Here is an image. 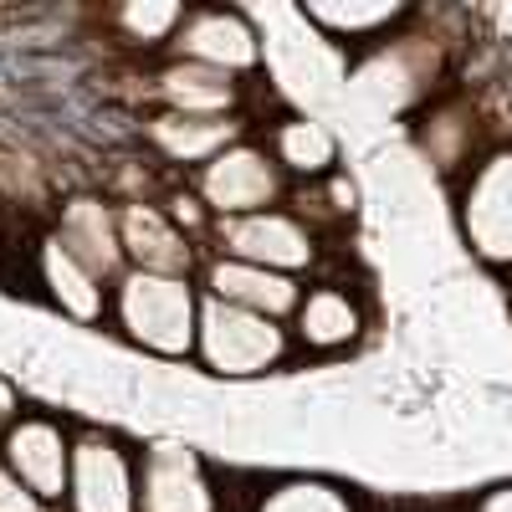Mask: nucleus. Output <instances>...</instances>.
<instances>
[{
	"label": "nucleus",
	"mask_w": 512,
	"mask_h": 512,
	"mask_svg": "<svg viewBox=\"0 0 512 512\" xmlns=\"http://www.w3.org/2000/svg\"><path fill=\"white\" fill-rule=\"evenodd\" d=\"M466 41L436 31V11H420L374 52L349 62V82L384 113L415 118L420 108H431L451 82H456V57Z\"/></svg>",
	"instance_id": "1"
},
{
	"label": "nucleus",
	"mask_w": 512,
	"mask_h": 512,
	"mask_svg": "<svg viewBox=\"0 0 512 512\" xmlns=\"http://www.w3.org/2000/svg\"><path fill=\"white\" fill-rule=\"evenodd\" d=\"M200 303H205V292L195 277L123 267L108 287V328L149 359L185 364L195 359Z\"/></svg>",
	"instance_id": "2"
},
{
	"label": "nucleus",
	"mask_w": 512,
	"mask_h": 512,
	"mask_svg": "<svg viewBox=\"0 0 512 512\" xmlns=\"http://www.w3.org/2000/svg\"><path fill=\"white\" fill-rule=\"evenodd\" d=\"M297 359L292 328L262 313H246L231 303L205 297L200 303V338H195V369H205L210 379H262L277 374Z\"/></svg>",
	"instance_id": "3"
},
{
	"label": "nucleus",
	"mask_w": 512,
	"mask_h": 512,
	"mask_svg": "<svg viewBox=\"0 0 512 512\" xmlns=\"http://www.w3.org/2000/svg\"><path fill=\"white\" fill-rule=\"evenodd\" d=\"M210 251L282 272V277H297V282H313L323 256H328V241L308 221H297L287 205H277V210H262V216L216 221L210 226Z\"/></svg>",
	"instance_id": "4"
},
{
	"label": "nucleus",
	"mask_w": 512,
	"mask_h": 512,
	"mask_svg": "<svg viewBox=\"0 0 512 512\" xmlns=\"http://www.w3.org/2000/svg\"><path fill=\"white\" fill-rule=\"evenodd\" d=\"M190 190L200 195V205L216 221H241V216H262V210L287 205L292 180L277 169L272 149L256 134H246L241 144L210 159L200 175H190Z\"/></svg>",
	"instance_id": "5"
},
{
	"label": "nucleus",
	"mask_w": 512,
	"mask_h": 512,
	"mask_svg": "<svg viewBox=\"0 0 512 512\" xmlns=\"http://www.w3.org/2000/svg\"><path fill=\"white\" fill-rule=\"evenodd\" d=\"M456 226L482 267L512 272V144L487 149L456 185Z\"/></svg>",
	"instance_id": "6"
},
{
	"label": "nucleus",
	"mask_w": 512,
	"mask_h": 512,
	"mask_svg": "<svg viewBox=\"0 0 512 512\" xmlns=\"http://www.w3.org/2000/svg\"><path fill=\"white\" fill-rule=\"evenodd\" d=\"M62 512H139V451L113 431L82 425Z\"/></svg>",
	"instance_id": "7"
},
{
	"label": "nucleus",
	"mask_w": 512,
	"mask_h": 512,
	"mask_svg": "<svg viewBox=\"0 0 512 512\" xmlns=\"http://www.w3.org/2000/svg\"><path fill=\"white\" fill-rule=\"evenodd\" d=\"M169 57L256 82L267 67V36L251 21V11H241V6H190Z\"/></svg>",
	"instance_id": "8"
},
{
	"label": "nucleus",
	"mask_w": 512,
	"mask_h": 512,
	"mask_svg": "<svg viewBox=\"0 0 512 512\" xmlns=\"http://www.w3.org/2000/svg\"><path fill=\"white\" fill-rule=\"evenodd\" d=\"M287 328L297 359H344L369 338V303L349 277H313Z\"/></svg>",
	"instance_id": "9"
},
{
	"label": "nucleus",
	"mask_w": 512,
	"mask_h": 512,
	"mask_svg": "<svg viewBox=\"0 0 512 512\" xmlns=\"http://www.w3.org/2000/svg\"><path fill=\"white\" fill-rule=\"evenodd\" d=\"M185 113V118H246L251 123V82L216 67L159 57L144 67V113ZM256 128V123H251Z\"/></svg>",
	"instance_id": "10"
},
{
	"label": "nucleus",
	"mask_w": 512,
	"mask_h": 512,
	"mask_svg": "<svg viewBox=\"0 0 512 512\" xmlns=\"http://www.w3.org/2000/svg\"><path fill=\"white\" fill-rule=\"evenodd\" d=\"M410 128H415V149L436 164V175H446L456 185L472 175L487 149H497L492 134H487V118H482L477 93L461 88V82H451L431 108H420L410 118Z\"/></svg>",
	"instance_id": "11"
},
{
	"label": "nucleus",
	"mask_w": 512,
	"mask_h": 512,
	"mask_svg": "<svg viewBox=\"0 0 512 512\" xmlns=\"http://www.w3.org/2000/svg\"><path fill=\"white\" fill-rule=\"evenodd\" d=\"M139 512H226V487L195 446L154 441L139 451Z\"/></svg>",
	"instance_id": "12"
},
{
	"label": "nucleus",
	"mask_w": 512,
	"mask_h": 512,
	"mask_svg": "<svg viewBox=\"0 0 512 512\" xmlns=\"http://www.w3.org/2000/svg\"><path fill=\"white\" fill-rule=\"evenodd\" d=\"M72 441L77 431L47 410H26L6 436H0V466L41 502L62 512L67 502V477H72Z\"/></svg>",
	"instance_id": "13"
},
{
	"label": "nucleus",
	"mask_w": 512,
	"mask_h": 512,
	"mask_svg": "<svg viewBox=\"0 0 512 512\" xmlns=\"http://www.w3.org/2000/svg\"><path fill=\"white\" fill-rule=\"evenodd\" d=\"M246 134H251L246 118H185V113H159V108H149L139 118L144 154L175 180L200 175L210 159L226 154L231 144H241Z\"/></svg>",
	"instance_id": "14"
},
{
	"label": "nucleus",
	"mask_w": 512,
	"mask_h": 512,
	"mask_svg": "<svg viewBox=\"0 0 512 512\" xmlns=\"http://www.w3.org/2000/svg\"><path fill=\"white\" fill-rule=\"evenodd\" d=\"M31 272H36V287L41 297L77 328H98L108 323V287L88 262H77V256L47 231L36 246H31Z\"/></svg>",
	"instance_id": "15"
},
{
	"label": "nucleus",
	"mask_w": 512,
	"mask_h": 512,
	"mask_svg": "<svg viewBox=\"0 0 512 512\" xmlns=\"http://www.w3.org/2000/svg\"><path fill=\"white\" fill-rule=\"evenodd\" d=\"M292 16L303 21L323 47H344V52L364 57L379 41H390L415 16V6H405V0H308V6H297Z\"/></svg>",
	"instance_id": "16"
},
{
	"label": "nucleus",
	"mask_w": 512,
	"mask_h": 512,
	"mask_svg": "<svg viewBox=\"0 0 512 512\" xmlns=\"http://www.w3.org/2000/svg\"><path fill=\"white\" fill-rule=\"evenodd\" d=\"M195 282H200L205 297H216V303L262 313V318H277V323H287V318L297 313V303H303V287H308V282H297V277L251 267V262H236V256H216V251H205Z\"/></svg>",
	"instance_id": "17"
},
{
	"label": "nucleus",
	"mask_w": 512,
	"mask_h": 512,
	"mask_svg": "<svg viewBox=\"0 0 512 512\" xmlns=\"http://www.w3.org/2000/svg\"><path fill=\"white\" fill-rule=\"evenodd\" d=\"M118 231H123V262L139 272H169V277H195L205 262V246H195L159 200L118 205Z\"/></svg>",
	"instance_id": "18"
},
{
	"label": "nucleus",
	"mask_w": 512,
	"mask_h": 512,
	"mask_svg": "<svg viewBox=\"0 0 512 512\" xmlns=\"http://www.w3.org/2000/svg\"><path fill=\"white\" fill-rule=\"evenodd\" d=\"M52 236L77 256V262H88L103 282H113L128 262H123V231H118V205L108 195H67L57 205V221H52Z\"/></svg>",
	"instance_id": "19"
},
{
	"label": "nucleus",
	"mask_w": 512,
	"mask_h": 512,
	"mask_svg": "<svg viewBox=\"0 0 512 512\" xmlns=\"http://www.w3.org/2000/svg\"><path fill=\"white\" fill-rule=\"evenodd\" d=\"M256 139L272 149L277 169H282L292 185H313V180H328V175H338V169H344V164H338L333 128H328L323 118H313V113L282 108V113L267 118V128H262Z\"/></svg>",
	"instance_id": "20"
},
{
	"label": "nucleus",
	"mask_w": 512,
	"mask_h": 512,
	"mask_svg": "<svg viewBox=\"0 0 512 512\" xmlns=\"http://www.w3.org/2000/svg\"><path fill=\"white\" fill-rule=\"evenodd\" d=\"M185 0H123V6H103L98 11V31L113 41L123 57L134 62H159L169 57L175 36L185 26Z\"/></svg>",
	"instance_id": "21"
},
{
	"label": "nucleus",
	"mask_w": 512,
	"mask_h": 512,
	"mask_svg": "<svg viewBox=\"0 0 512 512\" xmlns=\"http://www.w3.org/2000/svg\"><path fill=\"white\" fill-rule=\"evenodd\" d=\"M246 512H369L364 497L344 482H333V477H308V472H297V477H272L251 492Z\"/></svg>",
	"instance_id": "22"
},
{
	"label": "nucleus",
	"mask_w": 512,
	"mask_h": 512,
	"mask_svg": "<svg viewBox=\"0 0 512 512\" xmlns=\"http://www.w3.org/2000/svg\"><path fill=\"white\" fill-rule=\"evenodd\" d=\"M287 210H292L297 221H308V226L328 241L333 231H344V226L354 221L359 190H354V180H349V169H338V175H328V180L292 185V190H287Z\"/></svg>",
	"instance_id": "23"
},
{
	"label": "nucleus",
	"mask_w": 512,
	"mask_h": 512,
	"mask_svg": "<svg viewBox=\"0 0 512 512\" xmlns=\"http://www.w3.org/2000/svg\"><path fill=\"white\" fill-rule=\"evenodd\" d=\"M0 512H57L52 502H41L36 492H26L6 466H0Z\"/></svg>",
	"instance_id": "24"
},
{
	"label": "nucleus",
	"mask_w": 512,
	"mask_h": 512,
	"mask_svg": "<svg viewBox=\"0 0 512 512\" xmlns=\"http://www.w3.org/2000/svg\"><path fill=\"white\" fill-rule=\"evenodd\" d=\"M26 415V405H21V390H16V379L11 374H0V436L11 431V425Z\"/></svg>",
	"instance_id": "25"
},
{
	"label": "nucleus",
	"mask_w": 512,
	"mask_h": 512,
	"mask_svg": "<svg viewBox=\"0 0 512 512\" xmlns=\"http://www.w3.org/2000/svg\"><path fill=\"white\" fill-rule=\"evenodd\" d=\"M466 512H512V482H497L466 502Z\"/></svg>",
	"instance_id": "26"
},
{
	"label": "nucleus",
	"mask_w": 512,
	"mask_h": 512,
	"mask_svg": "<svg viewBox=\"0 0 512 512\" xmlns=\"http://www.w3.org/2000/svg\"><path fill=\"white\" fill-rule=\"evenodd\" d=\"M441 512H466V507H441Z\"/></svg>",
	"instance_id": "27"
}]
</instances>
